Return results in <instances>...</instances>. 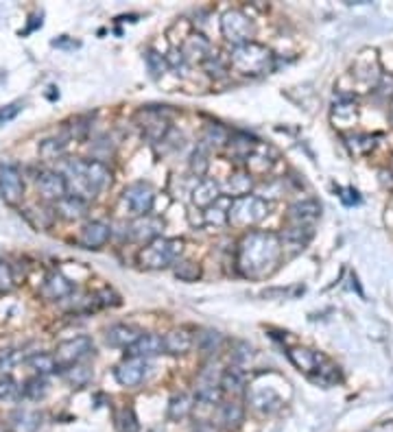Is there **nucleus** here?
<instances>
[{"instance_id":"obj_1","label":"nucleus","mask_w":393,"mask_h":432,"mask_svg":"<svg viewBox=\"0 0 393 432\" xmlns=\"http://www.w3.org/2000/svg\"><path fill=\"white\" fill-rule=\"evenodd\" d=\"M282 256L280 236L273 231H252L241 240L236 264L247 278H264L278 266Z\"/></svg>"},{"instance_id":"obj_2","label":"nucleus","mask_w":393,"mask_h":432,"mask_svg":"<svg viewBox=\"0 0 393 432\" xmlns=\"http://www.w3.org/2000/svg\"><path fill=\"white\" fill-rule=\"evenodd\" d=\"M68 188H75V196L83 199V196H97L101 190H105L112 184V173L103 161L92 159V161H83V159H73L68 164Z\"/></svg>"},{"instance_id":"obj_3","label":"nucleus","mask_w":393,"mask_h":432,"mask_svg":"<svg viewBox=\"0 0 393 432\" xmlns=\"http://www.w3.org/2000/svg\"><path fill=\"white\" fill-rule=\"evenodd\" d=\"M229 62L234 70L243 72V75H262L271 68L273 52L264 44L258 42H245L241 46H234L229 55Z\"/></svg>"},{"instance_id":"obj_4","label":"nucleus","mask_w":393,"mask_h":432,"mask_svg":"<svg viewBox=\"0 0 393 432\" xmlns=\"http://www.w3.org/2000/svg\"><path fill=\"white\" fill-rule=\"evenodd\" d=\"M266 214H269V203L260 199V196L247 194L231 201L227 210V223H231L234 227H252L260 223Z\"/></svg>"},{"instance_id":"obj_5","label":"nucleus","mask_w":393,"mask_h":432,"mask_svg":"<svg viewBox=\"0 0 393 432\" xmlns=\"http://www.w3.org/2000/svg\"><path fill=\"white\" fill-rule=\"evenodd\" d=\"M184 243L180 238H155L140 251V264L145 268H164L182 256Z\"/></svg>"},{"instance_id":"obj_6","label":"nucleus","mask_w":393,"mask_h":432,"mask_svg":"<svg viewBox=\"0 0 393 432\" xmlns=\"http://www.w3.org/2000/svg\"><path fill=\"white\" fill-rule=\"evenodd\" d=\"M221 33L227 42L241 46L245 42H252L249 38L254 35V24L243 11L231 9V11H225L221 17Z\"/></svg>"},{"instance_id":"obj_7","label":"nucleus","mask_w":393,"mask_h":432,"mask_svg":"<svg viewBox=\"0 0 393 432\" xmlns=\"http://www.w3.org/2000/svg\"><path fill=\"white\" fill-rule=\"evenodd\" d=\"M94 352V343H92V338H87V336H75V338H68L64 340V343L57 345V352H55V360H57V365L68 369V367H73V365H79L81 360L85 356H90Z\"/></svg>"},{"instance_id":"obj_8","label":"nucleus","mask_w":393,"mask_h":432,"mask_svg":"<svg viewBox=\"0 0 393 432\" xmlns=\"http://www.w3.org/2000/svg\"><path fill=\"white\" fill-rule=\"evenodd\" d=\"M122 201L129 206V210L138 216H147L153 210L155 201V192L147 182H136L131 186L124 188L122 192Z\"/></svg>"},{"instance_id":"obj_9","label":"nucleus","mask_w":393,"mask_h":432,"mask_svg":"<svg viewBox=\"0 0 393 432\" xmlns=\"http://www.w3.org/2000/svg\"><path fill=\"white\" fill-rule=\"evenodd\" d=\"M0 196L9 206H17L24 196V182L22 173L15 166H3L0 168Z\"/></svg>"},{"instance_id":"obj_10","label":"nucleus","mask_w":393,"mask_h":432,"mask_svg":"<svg viewBox=\"0 0 393 432\" xmlns=\"http://www.w3.org/2000/svg\"><path fill=\"white\" fill-rule=\"evenodd\" d=\"M116 380L120 387L124 389H136L142 380H145L147 375V363L145 358H131L127 363H122L116 367Z\"/></svg>"},{"instance_id":"obj_11","label":"nucleus","mask_w":393,"mask_h":432,"mask_svg":"<svg viewBox=\"0 0 393 432\" xmlns=\"http://www.w3.org/2000/svg\"><path fill=\"white\" fill-rule=\"evenodd\" d=\"M38 190L46 201H62L68 196V182L59 173H42L38 179Z\"/></svg>"},{"instance_id":"obj_12","label":"nucleus","mask_w":393,"mask_h":432,"mask_svg":"<svg viewBox=\"0 0 393 432\" xmlns=\"http://www.w3.org/2000/svg\"><path fill=\"white\" fill-rule=\"evenodd\" d=\"M110 225H105L101 221H90L81 227V233H79V243L85 247V249H99L103 247L107 240H110Z\"/></svg>"},{"instance_id":"obj_13","label":"nucleus","mask_w":393,"mask_h":432,"mask_svg":"<svg viewBox=\"0 0 393 432\" xmlns=\"http://www.w3.org/2000/svg\"><path fill=\"white\" fill-rule=\"evenodd\" d=\"M131 358H151L164 352V338L157 334H142L131 347H127Z\"/></svg>"},{"instance_id":"obj_14","label":"nucleus","mask_w":393,"mask_h":432,"mask_svg":"<svg viewBox=\"0 0 393 432\" xmlns=\"http://www.w3.org/2000/svg\"><path fill=\"white\" fill-rule=\"evenodd\" d=\"M289 358H291V363L303 371V373H308L313 375V371H317L321 365L326 363V358L321 356L319 352H313V350H306V347H295L289 352Z\"/></svg>"},{"instance_id":"obj_15","label":"nucleus","mask_w":393,"mask_h":432,"mask_svg":"<svg viewBox=\"0 0 393 432\" xmlns=\"http://www.w3.org/2000/svg\"><path fill=\"white\" fill-rule=\"evenodd\" d=\"M162 227H164V223L159 221L157 216L147 214V216H140V219L131 225V236L136 240H151L153 243L155 238H159Z\"/></svg>"},{"instance_id":"obj_16","label":"nucleus","mask_w":393,"mask_h":432,"mask_svg":"<svg viewBox=\"0 0 393 432\" xmlns=\"http://www.w3.org/2000/svg\"><path fill=\"white\" fill-rule=\"evenodd\" d=\"M319 214H321V206L317 201L308 199V201H301V203L291 206L289 221H293L299 227H308L310 223H315L319 219Z\"/></svg>"},{"instance_id":"obj_17","label":"nucleus","mask_w":393,"mask_h":432,"mask_svg":"<svg viewBox=\"0 0 393 432\" xmlns=\"http://www.w3.org/2000/svg\"><path fill=\"white\" fill-rule=\"evenodd\" d=\"M219 196H221L219 184L214 182V179H203V182H199L192 190V203L196 208H210L219 201Z\"/></svg>"},{"instance_id":"obj_18","label":"nucleus","mask_w":393,"mask_h":432,"mask_svg":"<svg viewBox=\"0 0 393 432\" xmlns=\"http://www.w3.org/2000/svg\"><path fill=\"white\" fill-rule=\"evenodd\" d=\"M140 330L134 326H127V323H118V326H112L107 330V343L114 347H131L136 340L140 338Z\"/></svg>"},{"instance_id":"obj_19","label":"nucleus","mask_w":393,"mask_h":432,"mask_svg":"<svg viewBox=\"0 0 393 432\" xmlns=\"http://www.w3.org/2000/svg\"><path fill=\"white\" fill-rule=\"evenodd\" d=\"M313 236L310 227H299V225H293V227H287L282 231L280 236V243H282V249H291L293 254H297V251H301L303 247L308 245Z\"/></svg>"},{"instance_id":"obj_20","label":"nucleus","mask_w":393,"mask_h":432,"mask_svg":"<svg viewBox=\"0 0 393 432\" xmlns=\"http://www.w3.org/2000/svg\"><path fill=\"white\" fill-rule=\"evenodd\" d=\"M140 118H145L142 129H145V136L149 140H162L164 134L169 131V122H166V118H162L159 112H153V110L140 112Z\"/></svg>"},{"instance_id":"obj_21","label":"nucleus","mask_w":393,"mask_h":432,"mask_svg":"<svg viewBox=\"0 0 393 432\" xmlns=\"http://www.w3.org/2000/svg\"><path fill=\"white\" fill-rule=\"evenodd\" d=\"M11 426L15 432H35L42 426V415L38 410L17 408L11 412Z\"/></svg>"},{"instance_id":"obj_22","label":"nucleus","mask_w":393,"mask_h":432,"mask_svg":"<svg viewBox=\"0 0 393 432\" xmlns=\"http://www.w3.org/2000/svg\"><path fill=\"white\" fill-rule=\"evenodd\" d=\"M221 398V384L214 382L212 371H203L199 382H196V400L201 404H214Z\"/></svg>"},{"instance_id":"obj_23","label":"nucleus","mask_w":393,"mask_h":432,"mask_svg":"<svg viewBox=\"0 0 393 432\" xmlns=\"http://www.w3.org/2000/svg\"><path fill=\"white\" fill-rule=\"evenodd\" d=\"M184 57L186 59H196V62H206L210 57V42L203 38V35L194 33L188 35L186 42H184Z\"/></svg>"},{"instance_id":"obj_24","label":"nucleus","mask_w":393,"mask_h":432,"mask_svg":"<svg viewBox=\"0 0 393 432\" xmlns=\"http://www.w3.org/2000/svg\"><path fill=\"white\" fill-rule=\"evenodd\" d=\"M73 282L66 280L62 273H52L46 282H44V288H42V293L44 297L48 299H64L68 297L70 293H73Z\"/></svg>"},{"instance_id":"obj_25","label":"nucleus","mask_w":393,"mask_h":432,"mask_svg":"<svg viewBox=\"0 0 393 432\" xmlns=\"http://www.w3.org/2000/svg\"><path fill=\"white\" fill-rule=\"evenodd\" d=\"M249 400H252V406L260 412H273L282 404L280 395L273 389H256L249 395Z\"/></svg>"},{"instance_id":"obj_26","label":"nucleus","mask_w":393,"mask_h":432,"mask_svg":"<svg viewBox=\"0 0 393 432\" xmlns=\"http://www.w3.org/2000/svg\"><path fill=\"white\" fill-rule=\"evenodd\" d=\"M192 347V334L186 330H173L164 336V352L169 354H186Z\"/></svg>"},{"instance_id":"obj_27","label":"nucleus","mask_w":393,"mask_h":432,"mask_svg":"<svg viewBox=\"0 0 393 432\" xmlns=\"http://www.w3.org/2000/svg\"><path fill=\"white\" fill-rule=\"evenodd\" d=\"M87 206H85V199H79L75 194H68L66 199L57 201V212L64 216V219H70V221H77L85 214Z\"/></svg>"},{"instance_id":"obj_28","label":"nucleus","mask_w":393,"mask_h":432,"mask_svg":"<svg viewBox=\"0 0 393 432\" xmlns=\"http://www.w3.org/2000/svg\"><path fill=\"white\" fill-rule=\"evenodd\" d=\"M225 190H227L229 196H234V199H238V196H247V192L252 190V177H249L247 173L229 175L227 184H225Z\"/></svg>"},{"instance_id":"obj_29","label":"nucleus","mask_w":393,"mask_h":432,"mask_svg":"<svg viewBox=\"0 0 393 432\" xmlns=\"http://www.w3.org/2000/svg\"><path fill=\"white\" fill-rule=\"evenodd\" d=\"M245 389V375L243 371H238V367H229L223 375H221V391H227L231 395H238Z\"/></svg>"},{"instance_id":"obj_30","label":"nucleus","mask_w":393,"mask_h":432,"mask_svg":"<svg viewBox=\"0 0 393 432\" xmlns=\"http://www.w3.org/2000/svg\"><path fill=\"white\" fill-rule=\"evenodd\" d=\"M190 410H192V398L186 393H180V395H175V398L171 400V404H169V417L175 419V422H180V419L190 415Z\"/></svg>"},{"instance_id":"obj_31","label":"nucleus","mask_w":393,"mask_h":432,"mask_svg":"<svg viewBox=\"0 0 393 432\" xmlns=\"http://www.w3.org/2000/svg\"><path fill=\"white\" fill-rule=\"evenodd\" d=\"M27 365L38 371L40 375L52 373V371H57V367H59L55 356H50V354H33V356L27 358Z\"/></svg>"},{"instance_id":"obj_32","label":"nucleus","mask_w":393,"mask_h":432,"mask_svg":"<svg viewBox=\"0 0 393 432\" xmlns=\"http://www.w3.org/2000/svg\"><path fill=\"white\" fill-rule=\"evenodd\" d=\"M245 417V408L238 402H227L221 408V422L225 428H238Z\"/></svg>"},{"instance_id":"obj_33","label":"nucleus","mask_w":393,"mask_h":432,"mask_svg":"<svg viewBox=\"0 0 393 432\" xmlns=\"http://www.w3.org/2000/svg\"><path fill=\"white\" fill-rule=\"evenodd\" d=\"M66 377H68V382L81 389L85 387L87 382L92 380V369L90 367H85V365H73V367H68L66 369Z\"/></svg>"},{"instance_id":"obj_34","label":"nucleus","mask_w":393,"mask_h":432,"mask_svg":"<svg viewBox=\"0 0 393 432\" xmlns=\"http://www.w3.org/2000/svg\"><path fill=\"white\" fill-rule=\"evenodd\" d=\"M229 140V134L221 127V124H208L203 131V144L206 147H221Z\"/></svg>"},{"instance_id":"obj_35","label":"nucleus","mask_w":393,"mask_h":432,"mask_svg":"<svg viewBox=\"0 0 393 432\" xmlns=\"http://www.w3.org/2000/svg\"><path fill=\"white\" fill-rule=\"evenodd\" d=\"M48 393V382L44 380L42 375H38V377H31V380L27 382V387H24V395L29 400H42L44 395Z\"/></svg>"},{"instance_id":"obj_36","label":"nucleus","mask_w":393,"mask_h":432,"mask_svg":"<svg viewBox=\"0 0 393 432\" xmlns=\"http://www.w3.org/2000/svg\"><path fill=\"white\" fill-rule=\"evenodd\" d=\"M145 62H147V68L151 72V77L153 79H159L164 75V70H166V59L162 55H157L155 50H147V55H145Z\"/></svg>"},{"instance_id":"obj_37","label":"nucleus","mask_w":393,"mask_h":432,"mask_svg":"<svg viewBox=\"0 0 393 432\" xmlns=\"http://www.w3.org/2000/svg\"><path fill=\"white\" fill-rule=\"evenodd\" d=\"M64 151H66V142L62 140H44L40 144V155L44 159H57L64 155Z\"/></svg>"},{"instance_id":"obj_38","label":"nucleus","mask_w":393,"mask_h":432,"mask_svg":"<svg viewBox=\"0 0 393 432\" xmlns=\"http://www.w3.org/2000/svg\"><path fill=\"white\" fill-rule=\"evenodd\" d=\"M175 275L180 278V280H184V282H194V280H199V275H201V268L196 266L194 262H177L175 264Z\"/></svg>"},{"instance_id":"obj_39","label":"nucleus","mask_w":393,"mask_h":432,"mask_svg":"<svg viewBox=\"0 0 393 432\" xmlns=\"http://www.w3.org/2000/svg\"><path fill=\"white\" fill-rule=\"evenodd\" d=\"M116 422H118V430L120 432H138V419H136L134 408H122L118 412Z\"/></svg>"},{"instance_id":"obj_40","label":"nucleus","mask_w":393,"mask_h":432,"mask_svg":"<svg viewBox=\"0 0 393 432\" xmlns=\"http://www.w3.org/2000/svg\"><path fill=\"white\" fill-rule=\"evenodd\" d=\"M208 164H210V161H208V147H206V144H199L196 151L192 153V161H190L192 173L203 175L208 171Z\"/></svg>"},{"instance_id":"obj_41","label":"nucleus","mask_w":393,"mask_h":432,"mask_svg":"<svg viewBox=\"0 0 393 432\" xmlns=\"http://www.w3.org/2000/svg\"><path fill=\"white\" fill-rule=\"evenodd\" d=\"M20 395V387L15 384L11 375L0 377V400H15Z\"/></svg>"},{"instance_id":"obj_42","label":"nucleus","mask_w":393,"mask_h":432,"mask_svg":"<svg viewBox=\"0 0 393 432\" xmlns=\"http://www.w3.org/2000/svg\"><path fill=\"white\" fill-rule=\"evenodd\" d=\"M350 149L354 153H367L369 149H373V138H369V136H352L350 138Z\"/></svg>"},{"instance_id":"obj_43","label":"nucleus","mask_w":393,"mask_h":432,"mask_svg":"<svg viewBox=\"0 0 393 432\" xmlns=\"http://www.w3.org/2000/svg\"><path fill=\"white\" fill-rule=\"evenodd\" d=\"M13 288V273L7 262H0V295L9 293Z\"/></svg>"},{"instance_id":"obj_44","label":"nucleus","mask_w":393,"mask_h":432,"mask_svg":"<svg viewBox=\"0 0 393 432\" xmlns=\"http://www.w3.org/2000/svg\"><path fill=\"white\" fill-rule=\"evenodd\" d=\"M350 118V120H356V105L352 101H338L334 103V118Z\"/></svg>"},{"instance_id":"obj_45","label":"nucleus","mask_w":393,"mask_h":432,"mask_svg":"<svg viewBox=\"0 0 393 432\" xmlns=\"http://www.w3.org/2000/svg\"><path fill=\"white\" fill-rule=\"evenodd\" d=\"M219 345H221V334L219 332H203L201 334V350L203 352L212 354Z\"/></svg>"},{"instance_id":"obj_46","label":"nucleus","mask_w":393,"mask_h":432,"mask_svg":"<svg viewBox=\"0 0 393 432\" xmlns=\"http://www.w3.org/2000/svg\"><path fill=\"white\" fill-rule=\"evenodd\" d=\"M20 112H22V103H20V101H15V103H9V105H5V107H0V124L13 120Z\"/></svg>"},{"instance_id":"obj_47","label":"nucleus","mask_w":393,"mask_h":432,"mask_svg":"<svg viewBox=\"0 0 393 432\" xmlns=\"http://www.w3.org/2000/svg\"><path fill=\"white\" fill-rule=\"evenodd\" d=\"M206 221H208V223H214V225H223V223H227V212L210 206L208 212H206Z\"/></svg>"},{"instance_id":"obj_48","label":"nucleus","mask_w":393,"mask_h":432,"mask_svg":"<svg viewBox=\"0 0 393 432\" xmlns=\"http://www.w3.org/2000/svg\"><path fill=\"white\" fill-rule=\"evenodd\" d=\"M249 358H252V347H249L247 343H236V352H234V363L243 365V363H247Z\"/></svg>"},{"instance_id":"obj_49","label":"nucleus","mask_w":393,"mask_h":432,"mask_svg":"<svg viewBox=\"0 0 393 432\" xmlns=\"http://www.w3.org/2000/svg\"><path fill=\"white\" fill-rule=\"evenodd\" d=\"M196 432H217V430H214L212 426H208L206 422H201V424H199V428H196Z\"/></svg>"},{"instance_id":"obj_50","label":"nucleus","mask_w":393,"mask_h":432,"mask_svg":"<svg viewBox=\"0 0 393 432\" xmlns=\"http://www.w3.org/2000/svg\"><path fill=\"white\" fill-rule=\"evenodd\" d=\"M391 118H393V105H391Z\"/></svg>"}]
</instances>
